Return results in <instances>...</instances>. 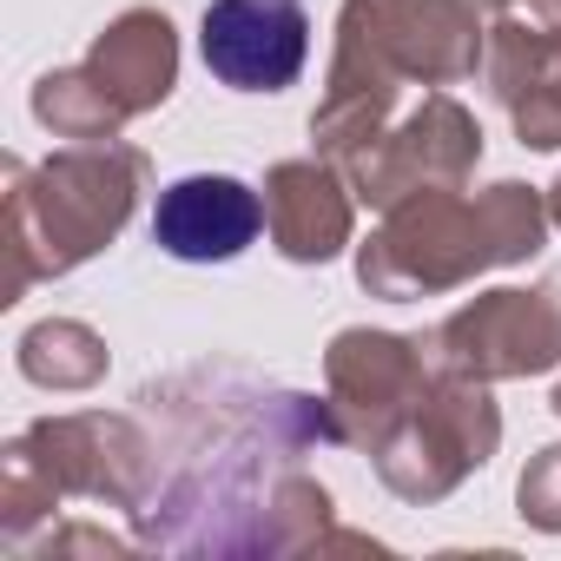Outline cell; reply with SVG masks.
<instances>
[{"label": "cell", "mask_w": 561, "mask_h": 561, "mask_svg": "<svg viewBox=\"0 0 561 561\" xmlns=\"http://www.w3.org/2000/svg\"><path fill=\"white\" fill-rule=\"evenodd\" d=\"M311 54L305 0H211L205 8V67L238 93L291 87Z\"/></svg>", "instance_id": "obj_1"}, {"label": "cell", "mask_w": 561, "mask_h": 561, "mask_svg": "<svg viewBox=\"0 0 561 561\" xmlns=\"http://www.w3.org/2000/svg\"><path fill=\"white\" fill-rule=\"evenodd\" d=\"M264 225V205L251 185L225 179V172H192L179 185L159 192V211H152V238L185 257V264H211V257H238Z\"/></svg>", "instance_id": "obj_2"}, {"label": "cell", "mask_w": 561, "mask_h": 561, "mask_svg": "<svg viewBox=\"0 0 561 561\" xmlns=\"http://www.w3.org/2000/svg\"><path fill=\"white\" fill-rule=\"evenodd\" d=\"M100 67H126L146 100H152V93L165 100V87H172V27L152 21V14H133V21L100 47Z\"/></svg>", "instance_id": "obj_3"}, {"label": "cell", "mask_w": 561, "mask_h": 561, "mask_svg": "<svg viewBox=\"0 0 561 561\" xmlns=\"http://www.w3.org/2000/svg\"><path fill=\"white\" fill-rule=\"evenodd\" d=\"M522 515H535L541 528H561V449H548L541 469L522 476Z\"/></svg>", "instance_id": "obj_4"}]
</instances>
